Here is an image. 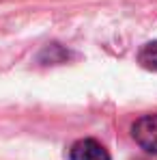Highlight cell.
Segmentation results:
<instances>
[{"label":"cell","instance_id":"obj_1","mask_svg":"<svg viewBox=\"0 0 157 160\" xmlns=\"http://www.w3.org/2000/svg\"><path fill=\"white\" fill-rule=\"evenodd\" d=\"M133 138L146 152L157 154V115H146L133 123Z\"/></svg>","mask_w":157,"mask_h":160},{"label":"cell","instance_id":"obj_2","mask_svg":"<svg viewBox=\"0 0 157 160\" xmlns=\"http://www.w3.org/2000/svg\"><path fill=\"white\" fill-rule=\"evenodd\" d=\"M71 160H110V156L104 145H99L93 138H84L71 147Z\"/></svg>","mask_w":157,"mask_h":160},{"label":"cell","instance_id":"obj_3","mask_svg":"<svg viewBox=\"0 0 157 160\" xmlns=\"http://www.w3.org/2000/svg\"><path fill=\"white\" fill-rule=\"evenodd\" d=\"M140 63L146 67V69H155L157 72V41L146 43L142 50H140Z\"/></svg>","mask_w":157,"mask_h":160}]
</instances>
